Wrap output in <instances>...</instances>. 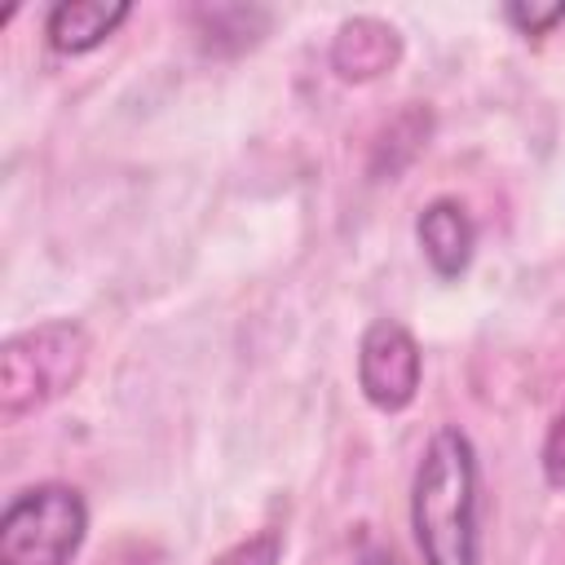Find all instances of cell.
I'll return each mask as SVG.
<instances>
[{"label":"cell","mask_w":565,"mask_h":565,"mask_svg":"<svg viewBox=\"0 0 565 565\" xmlns=\"http://www.w3.org/2000/svg\"><path fill=\"white\" fill-rule=\"evenodd\" d=\"M424 380V353L415 335L393 322L375 318L358 340V384L371 406L380 411H406Z\"/></svg>","instance_id":"cell-4"},{"label":"cell","mask_w":565,"mask_h":565,"mask_svg":"<svg viewBox=\"0 0 565 565\" xmlns=\"http://www.w3.org/2000/svg\"><path fill=\"white\" fill-rule=\"evenodd\" d=\"M415 238L437 278H459L472 265L477 225L459 199H433L415 221Z\"/></svg>","instance_id":"cell-5"},{"label":"cell","mask_w":565,"mask_h":565,"mask_svg":"<svg viewBox=\"0 0 565 565\" xmlns=\"http://www.w3.org/2000/svg\"><path fill=\"white\" fill-rule=\"evenodd\" d=\"M88 362V335L75 322H40L18 331L0 358V415L13 424L26 411L66 393Z\"/></svg>","instance_id":"cell-3"},{"label":"cell","mask_w":565,"mask_h":565,"mask_svg":"<svg viewBox=\"0 0 565 565\" xmlns=\"http://www.w3.org/2000/svg\"><path fill=\"white\" fill-rule=\"evenodd\" d=\"M278 552H282V539L274 530H265V534H252V539L234 543L212 565H278Z\"/></svg>","instance_id":"cell-7"},{"label":"cell","mask_w":565,"mask_h":565,"mask_svg":"<svg viewBox=\"0 0 565 565\" xmlns=\"http://www.w3.org/2000/svg\"><path fill=\"white\" fill-rule=\"evenodd\" d=\"M88 534V503L66 481L18 490L0 512V565H71Z\"/></svg>","instance_id":"cell-2"},{"label":"cell","mask_w":565,"mask_h":565,"mask_svg":"<svg viewBox=\"0 0 565 565\" xmlns=\"http://www.w3.org/2000/svg\"><path fill=\"white\" fill-rule=\"evenodd\" d=\"M128 13H132V4H124V0H62L49 9L44 35L57 53H88L102 40H110Z\"/></svg>","instance_id":"cell-6"},{"label":"cell","mask_w":565,"mask_h":565,"mask_svg":"<svg viewBox=\"0 0 565 565\" xmlns=\"http://www.w3.org/2000/svg\"><path fill=\"white\" fill-rule=\"evenodd\" d=\"M543 481L552 490H565V406L556 411V419L543 437Z\"/></svg>","instance_id":"cell-8"},{"label":"cell","mask_w":565,"mask_h":565,"mask_svg":"<svg viewBox=\"0 0 565 565\" xmlns=\"http://www.w3.org/2000/svg\"><path fill=\"white\" fill-rule=\"evenodd\" d=\"M358 565H402V561H397L393 547H366V552L358 556Z\"/></svg>","instance_id":"cell-10"},{"label":"cell","mask_w":565,"mask_h":565,"mask_svg":"<svg viewBox=\"0 0 565 565\" xmlns=\"http://www.w3.org/2000/svg\"><path fill=\"white\" fill-rule=\"evenodd\" d=\"M411 530L424 565H481V468L459 424H441L415 463Z\"/></svg>","instance_id":"cell-1"},{"label":"cell","mask_w":565,"mask_h":565,"mask_svg":"<svg viewBox=\"0 0 565 565\" xmlns=\"http://www.w3.org/2000/svg\"><path fill=\"white\" fill-rule=\"evenodd\" d=\"M508 22H512L521 35H547L556 22H565V4H552V9H534V4H508Z\"/></svg>","instance_id":"cell-9"}]
</instances>
